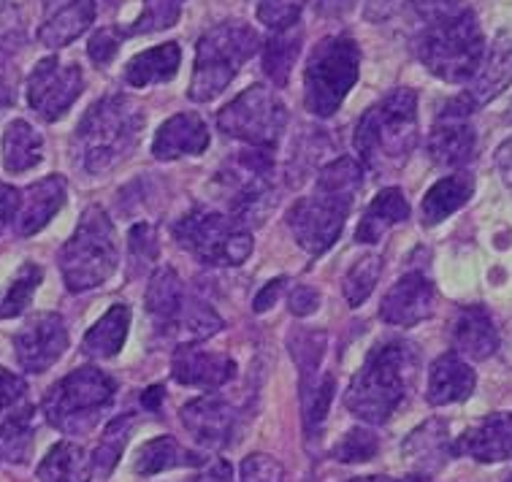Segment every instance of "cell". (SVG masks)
<instances>
[{
    "instance_id": "6da1fadb",
    "label": "cell",
    "mask_w": 512,
    "mask_h": 482,
    "mask_svg": "<svg viewBox=\"0 0 512 482\" xmlns=\"http://www.w3.org/2000/svg\"><path fill=\"white\" fill-rule=\"evenodd\" d=\"M423 19L415 52L420 63L442 82L461 84L475 76L485 55L483 30L466 0H415Z\"/></svg>"
},
{
    "instance_id": "7a4b0ae2",
    "label": "cell",
    "mask_w": 512,
    "mask_h": 482,
    "mask_svg": "<svg viewBox=\"0 0 512 482\" xmlns=\"http://www.w3.org/2000/svg\"><path fill=\"white\" fill-rule=\"evenodd\" d=\"M364 187V168L353 158H336L320 168L315 193L301 198L288 212V225L296 241L312 255H323L336 244L345 220Z\"/></svg>"
},
{
    "instance_id": "3957f363",
    "label": "cell",
    "mask_w": 512,
    "mask_h": 482,
    "mask_svg": "<svg viewBox=\"0 0 512 482\" xmlns=\"http://www.w3.org/2000/svg\"><path fill=\"white\" fill-rule=\"evenodd\" d=\"M418 347L391 339L374 347L345 393V407L364 423H385L418 380Z\"/></svg>"
},
{
    "instance_id": "277c9868",
    "label": "cell",
    "mask_w": 512,
    "mask_h": 482,
    "mask_svg": "<svg viewBox=\"0 0 512 482\" xmlns=\"http://www.w3.org/2000/svg\"><path fill=\"white\" fill-rule=\"evenodd\" d=\"M139 101L128 95H106L95 101L79 122L74 136L76 163L87 174H106L131 155L144 130Z\"/></svg>"
},
{
    "instance_id": "5b68a950",
    "label": "cell",
    "mask_w": 512,
    "mask_h": 482,
    "mask_svg": "<svg viewBox=\"0 0 512 482\" xmlns=\"http://www.w3.org/2000/svg\"><path fill=\"white\" fill-rule=\"evenodd\" d=\"M355 152L374 174L399 168L418 144V95L399 87L369 106L355 125Z\"/></svg>"
},
{
    "instance_id": "8992f818",
    "label": "cell",
    "mask_w": 512,
    "mask_h": 482,
    "mask_svg": "<svg viewBox=\"0 0 512 482\" xmlns=\"http://www.w3.org/2000/svg\"><path fill=\"white\" fill-rule=\"evenodd\" d=\"M120 263L117 233L101 206H90L76 225L74 236L60 250V271L71 293L103 285Z\"/></svg>"
},
{
    "instance_id": "52a82bcc",
    "label": "cell",
    "mask_w": 512,
    "mask_h": 482,
    "mask_svg": "<svg viewBox=\"0 0 512 482\" xmlns=\"http://www.w3.org/2000/svg\"><path fill=\"white\" fill-rule=\"evenodd\" d=\"M258 49H261V38L244 22H223L206 30L198 41L196 71L187 95L196 103L217 98Z\"/></svg>"
},
{
    "instance_id": "ba28073f",
    "label": "cell",
    "mask_w": 512,
    "mask_h": 482,
    "mask_svg": "<svg viewBox=\"0 0 512 482\" xmlns=\"http://www.w3.org/2000/svg\"><path fill=\"white\" fill-rule=\"evenodd\" d=\"M114 380L109 374L84 366L49 388L44 396V415L49 426L68 436L90 434L101 423L103 412L114 399Z\"/></svg>"
},
{
    "instance_id": "9c48e42d",
    "label": "cell",
    "mask_w": 512,
    "mask_h": 482,
    "mask_svg": "<svg viewBox=\"0 0 512 482\" xmlns=\"http://www.w3.org/2000/svg\"><path fill=\"white\" fill-rule=\"evenodd\" d=\"M361 74V49L350 36L323 38L307 60L304 103L320 120L339 112Z\"/></svg>"
},
{
    "instance_id": "30bf717a",
    "label": "cell",
    "mask_w": 512,
    "mask_h": 482,
    "mask_svg": "<svg viewBox=\"0 0 512 482\" xmlns=\"http://www.w3.org/2000/svg\"><path fill=\"white\" fill-rule=\"evenodd\" d=\"M174 236L182 250L206 266H239L252 252L250 231L231 214L196 209L174 225Z\"/></svg>"
},
{
    "instance_id": "8fae6325",
    "label": "cell",
    "mask_w": 512,
    "mask_h": 482,
    "mask_svg": "<svg viewBox=\"0 0 512 482\" xmlns=\"http://www.w3.org/2000/svg\"><path fill=\"white\" fill-rule=\"evenodd\" d=\"M288 125V109L266 84H252L217 114V128L225 136L250 147L274 149Z\"/></svg>"
},
{
    "instance_id": "7c38bea8",
    "label": "cell",
    "mask_w": 512,
    "mask_h": 482,
    "mask_svg": "<svg viewBox=\"0 0 512 482\" xmlns=\"http://www.w3.org/2000/svg\"><path fill=\"white\" fill-rule=\"evenodd\" d=\"M82 68L74 63H60L57 57H47L30 71L28 103L44 122L60 120L82 95Z\"/></svg>"
},
{
    "instance_id": "4fadbf2b",
    "label": "cell",
    "mask_w": 512,
    "mask_h": 482,
    "mask_svg": "<svg viewBox=\"0 0 512 482\" xmlns=\"http://www.w3.org/2000/svg\"><path fill=\"white\" fill-rule=\"evenodd\" d=\"M472 114H475V103L466 95L442 106L429 133V155L434 163L458 168L475 158L477 133L472 125Z\"/></svg>"
},
{
    "instance_id": "5bb4252c",
    "label": "cell",
    "mask_w": 512,
    "mask_h": 482,
    "mask_svg": "<svg viewBox=\"0 0 512 482\" xmlns=\"http://www.w3.org/2000/svg\"><path fill=\"white\" fill-rule=\"evenodd\" d=\"M68 347L66 320L57 312H41L30 317L25 328L14 336V355L17 363L30 374H44L49 366L60 361Z\"/></svg>"
},
{
    "instance_id": "9a60e30c",
    "label": "cell",
    "mask_w": 512,
    "mask_h": 482,
    "mask_svg": "<svg viewBox=\"0 0 512 482\" xmlns=\"http://www.w3.org/2000/svg\"><path fill=\"white\" fill-rule=\"evenodd\" d=\"M434 309V285L426 274L410 271L382 298L380 317L388 325L410 328L423 323Z\"/></svg>"
},
{
    "instance_id": "2e32d148",
    "label": "cell",
    "mask_w": 512,
    "mask_h": 482,
    "mask_svg": "<svg viewBox=\"0 0 512 482\" xmlns=\"http://www.w3.org/2000/svg\"><path fill=\"white\" fill-rule=\"evenodd\" d=\"M179 418L198 445L220 450L231 442L233 426H236V409L220 396H201V399L185 404Z\"/></svg>"
},
{
    "instance_id": "e0dca14e",
    "label": "cell",
    "mask_w": 512,
    "mask_h": 482,
    "mask_svg": "<svg viewBox=\"0 0 512 482\" xmlns=\"http://www.w3.org/2000/svg\"><path fill=\"white\" fill-rule=\"evenodd\" d=\"M233 374H236L233 358L225 353L198 350L196 344H179L171 358V377L179 385H190V388H220L233 380Z\"/></svg>"
},
{
    "instance_id": "ac0fdd59",
    "label": "cell",
    "mask_w": 512,
    "mask_h": 482,
    "mask_svg": "<svg viewBox=\"0 0 512 482\" xmlns=\"http://www.w3.org/2000/svg\"><path fill=\"white\" fill-rule=\"evenodd\" d=\"M44 19L38 41L47 49H63L93 25L95 0H41Z\"/></svg>"
},
{
    "instance_id": "d6986e66",
    "label": "cell",
    "mask_w": 512,
    "mask_h": 482,
    "mask_svg": "<svg viewBox=\"0 0 512 482\" xmlns=\"http://www.w3.org/2000/svg\"><path fill=\"white\" fill-rule=\"evenodd\" d=\"M453 453L469 455L480 464H499L512 458V412H496L464 431Z\"/></svg>"
},
{
    "instance_id": "ffe728a7",
    "label": "cell",
    "mask_w": 512,
    "mask_h": 482,
    "mask_svg": "<svg viewBox=\"0 0 512 482\" xmlns=\"http://www.w3.org/2000/svg\"><path fill=\"white\" fill-rule=\"evenodd\" d=\"M66 195V179L57 177V174L41 179L36 185H30L28 190H22L19 193L17 217H14L19 236H33L41 228H47L49 220L66 206Z\"/></svg>"
},
{
    "instance_id": "44dd1931",
    "label": "cell",
    "mask_w": 512,
    "mask_h": 482,
    "mask_svg": "<svg viewBox=\"0 0 512 482\" xmlns=\"http://www.w3.org/2000/svg\"><path fill=\"white\" fill-rule=\"evenodd\" d=\"M512 84V36L499 33L494 47L480 60L475 76L469 79L466 98L475 106H485L507 90Z\"/></svg>"
},
{
    "instance_id": "7402d4cb",
    "label": "cell",
    "mask_w": 512,
    "mask_h": 482,
    "mask_svg": "<svg viewBox=\"0 0 512 482\" xmlns=\"http://www.w3.org/2000/svg\"><path fill=\"white\" fill-rule=\"evenodd\" d=\"M209 147V130L193 112L177 114L163 122L152 141V155L158 160H177L185 155H201Z\"/></svg>"
},
{
    "instance_id": "603a6c76",
    "label": "cell",
    "mask_w": 512,
    "mask_h": 482,
    "mask_svg": "<svg viewBox=\"0 0 512 482\" xmlns=\"http://www.w3.org/2000/svg\"><path fill=\"white\" fill-rule=\"evenodd\" d=\"M475 385L477 377L472 366L458 353H445L431 363L429 393H426V399H429L431 407L458 404V401H466L472 396Z\"/></svg>"
},
{
    "instance_id": "cb8c5ba5",
    "label": "cell",
    "mask_w": 512,
    "mask_h": 482,
    "mask_svg": "<svg viewBox=\"0 0 512 482\" xmlns=\"http://www.w3.org/2000/svg\"><path fill=\"white\" fill-rule=\"evenodd\" d=\"M453 344L456 353L472 361H485L499 350V331L494 317L483 306H464L453 320Z\"/></svg>"
},
{
    "instance_id": "d4e9b609",
    "label": "cell",
    "mask_w": 512,
    "mask_h": 482,
    "mask_svg": "<svg viewBox=\"0 0 512 482\" xmlns=\"http://www.w3.org/2000/svg\"><path fill=\"white\" fill-rule=\"evenodd\" d=\"M453 455V445L447 436L445 420H429L418 431H412L410 439L404 442V458L410 461L418 474H434L447 464Z\"/></svg>"
},
{
    "instance_id": "484cf974",
    "label": "cell",
    "mask_w": 512,
    "mask_h": 482,
    "mask_svg": "<svg viewBox=\"0 0 512 482\" xmlns=\"http://www.w3.org/2000/svg\"><path fill=\"white\" fill-rule=\"evenodd\" d=\"M220 328H223V320L212 306L198 301L196 296H185L179 312L160 328V334L174 339L177 344H196L215 336Z\"/></svg>"
},
{
    "instance_id": "4316f807",
    "label": "cell",
    "mask_w": 512,
    "mask_h": 482,
    "mask_svg": "<svg viewBox=\"0 0 512 482\" xmlns=\"http://www.w3.org/2000/svg\"><path fill=\"white\" fill-rule=\"evenodd\" d=\"M407 217H410V204H407L404 193L399 187H388L374 198L364 212L361 223H358V231H355V241L358 244H377L382 239V233L391 231L393 225L404 223Z\"/></svg>"
},
{
    "instance_id": "83f0119b",
    "label": "cell",
    "mask_w": 512,
    "mask_h": 482,
    "mask_svg": "<svg viewBox=\"0 0 512 482\" xmlns=\"http://www.w3.org/2000/svg\"><path fill=\"white\" fill-rule=\"evenodd\" d=\"M44 160V139L30 122L14 120L3 133V168L9 174H25Z\"/></svg>"
},
{
    "instance_id": "f1b7e54d",
    "label": "cell",
    "mask_w": 512,
    "mask_h": 482,
    "mask_svg": "<svg viewBox=\"0 0 512 482\" xmlns=\"http://www.w3.org/2000/svg\"><path fill=\"white\" fill-rule=\"evenodd\" d=\"M182 63V52L179 44H160L147 52H139L131 63L125 65V82L131 87H147V84H158L174 79Z\"/></svg>"
},
{
    "instance_id": "f546056e",
    "label": "cell",
    "mask_w": 512,
    "mask_h": 482,
    "mask_svg": "<svg viewBox=\"0 0 512 482\" xmlns=\"http://www.w3.org/2000/svg\"><path fill=\"white\" fill-rule=\"evenodd\" d=\"M472 193H475V179L469 174H453V177L439 179L437 185L426 193L423 206H420L423 223L439 225L450 214H456L472 198Z\"/></svg>"
},
{
    "instance_id": "4dcf8cb0",
    "label": "cell",
    "mask_w": 512,
    "mask_h": 482,
    "mask_svg": "<svg viewBox=\"0 0 512 482\" xmlns=\"http://www.w3.org/2000/svg\"><path fill=\"white\" fill-rule=\"evenodd\" d=\"M128 325H131V306L114 304L112 309L87 331V336H84V355L101 358V361L114 358V355L122 350V344H125Z\"/></svg>"
},
{
    "instance_id": "1f68e13d",
    "label": "cell",
    "mask_w": 512,
    "mask_h": 482,
    "mask_svg": "<svg viewBox=\"0 0 512 482\" xmlns=\"http://www.w3.org/2000/svg\"><path fill=\"white\" fill-rule=\"evenodd\" d=\"M93 474V461L74 442H57L38 466L41 482H87Z\"/></svg>"
},
{
    "instance_id": "d6a6232c",
    "label": "cell",
    "mask_w": 512,
    "mask_h": 482,
    "mask_svg": "<svg viewBox=\"0 0 512 482\" xmlns=\"http://www.w3.org/2000/svg\"><path fill=\"white\" fill-rule=\"evenodd\" d=\"M204 458L198 453H190L185 447L179 445L174 436H158L147 445L141 447L139 455H136V464L133 469L144 477L149 474L166 472V469H179V466H201Z\"/></svg>"
},
{
    "instance_id": "836d02e7",
    "label": "cell",
    "mask_w": 512,
    "mask_h": 482,
    "mask_svg": "<svg viewBox=\"0 0 512 482\" xmlns=\"http://www.w3.org/2000/svg\"><path fill=\"white\" fill-rule=\"evenodd\" d=\"M185 288H182V279L174 269H160L155 271V277L149 279L147 296H144V304H147V312L152 315L158 331L163 325L177 315L179 306L185 301Z\"/></svg>"
},
{
    "instance_id": "e575fe53",
    "label": "cell",
    "mask_w": 512,
    "mask_h": 482,
    "mask_svg": "<svg viewBox=\"0 0 512 482\" xmlns=\"http://www.w3.org/2000/svg\"><path fill=\"white\" fill-rule=\"evenodd\" d=\"M33 453V407L25 404L14 415L0 420V458L25 464Z\"/></svg>"
},
{
    "instance_id": "d590c367",
    "label": "cell",
    "mask_w": 512,
    "mask_h": 482,
    "mask_svg": "<svg viewBox=\"0 0 512 482\" xmlns=\"http://www.w3.org/2000/svg\"><path fill=\"white\" fill-rule=\"evenodd\" d=\"M301 28L293 25L288 30H277V36L271 38L266 44V52H263V68H266V76L277 87H285L290 79V71L296 65V57L301 52Z\"/></svg>"
},
{
    "instance_id": "8d00e7d4",
    "label": "cell",
    "mask_w": 512,
    "mask_h": 482,
    "mask_svg": "<svg viewBox=\"0 0 512 482\" xmlns=\"http://www.w3.org/2000/svg\"><path fill=\"white\" fill-rule=\"evenodd\" d=\"M334 399V377H320L315 371L301 374V407H304V428L309 436H315L317 428H323L328 415V404Z\"/></svg>"
},
{
    "instance_id": "74e56055",
    "label": "cell",
    "mask_w": 512,
    "mask_h": 482,
    "mask_svg": "<svg viewBox=\"0 0 512 482\" xmlns=\"http://www.w3.org/2000/svg\"><path fill=\"white\" fill-rule=\"evenodd\" d=\"M133 426H136L133 415H122V418L112 420V423L106 426L101 445L95 447L93 458H90L95 474H101V477H109V474H112V469L122 458V450H125L128 439H131Z\"/></svg>"
},
{
    "instance_id": "f35d334b",
    "label": "cell",
    "mask_w": 512,
    "mask_h": 482,
    "mask_svg": "<svg viewBox=\"0 0 512 482\" xmlns=\"http://www.w3.org/2000/svg\"><path fill=\"white\" fill-rule=\"evenodd\" d=\"M41 279H44V269L36 266V263H25L17 271V277L11 279L9 288L3 290V296H0V320H11V317L22 315L33 301V293L41 285Z\"/></svg>"
},
{
    "instance_id": "ab89813d",
    "label": "cell",
    "mask_w": 512,
    "mask_h": 482,
    "mask_svg": "<svg viewBox=\"0 0 512 482\" xmlns=\"http://www.w3.org/2000/svg\"><path fill=\"white\" fill-rule=\"evenodd\" d=\"M185 0H144V9L128 28H122V38L144 36V33H158V30L174 28L179 14H182Z\"/></svg>"
},
{
    "instance_id": "60d3db41",
    "label": "cell",
    "mask_w": 512,
    "mask_h": 482,
    "mask_svg": "<svg viewBox=\"0 0 512 482\" xmlns=\"http://www.w3.org/2000/svg\"><path fill=\"white\" fill-rule=\"evenodd\" d=\"M382 274V258L380 255H366V258L355 260L353 269L347 271L345 277V298L347 304L353 306H361L366 298L372 296L374 285H377V279Z\"/></svg>"
},
{
    "instance_id": "b9f144b4",
    "label": "cell",
    "mask_w": 512,
    "mask_h": 482,
    "mask_svg": "<svg viewBox=\"0 0 512 482\" xmlns=\"http://www.w3.org/2000/svg\"><path fill=\"white\" fill-rule=\"evenodd\" d=\"M380 450V442L372 431L366 428H353L350 434L342 436V442L334 447V458L342 464H364L372 461L374 455Z\"/></svg>"
},
{
    "instance_id": "7bdbcfd3",
    "label": "cell",
    "mask_w": 512,
    "mask_h": 482,
    "mask_svg": "<svg viewBox=\"0 0 512 482\" xmlns=\"http://www.w3.org/2000/svg\"><path fill=\"white\" fill-rule=\"evenodd\" d=\"M290 353H293V361L298 363L301 374L307 371H315L323 361V350H326V334L320 331H298V334H290Z\"/></svg>"
},
{
    "instance_id": "ee69618b",
    "label": "cell",
    "mask_w": 512,
    "mask_h": 482,
    "mask_svg": "<svg viewBox=\"0 0 512 482\" xmlns=\"http://www.w3.org/2000/svg\"><path fill=\"white\" fill-rule=\"evenodd\" d=\"M301 9H304V0H261L258 19L269 30H288L298 25Z\"/></svg>"
},
{
    "instance_id": "f6af8a7d",
    "label": "cell",
    "mask_w": 512,
    "mask_h": 482,
    "mask_svg": "<svg viewBox=\"0 0 512 482\" xmlns=\"http://www.w3.org/2000/svg\"><path fill=\"white\" fill-rule=\"evenodd\" d=\"M128 252H131L133 269L139 271L149 266L152 260L158 258V231L147 223L133 225L131 233H128Z\"/></svg>"
},
{
    "instance_id": "bcb514c9",
    "label": "cell",
    "mask_w": 512,
    "mask_h": 482,
    "mask_svg": "<svg viewBox=\"0 0 512 482\" xmlns=\"http://www.w3.org/2000/svg\"><path fill=\"white\" fill-rule=\"evenodd\" d=\"M239 477H242V482H282L285 480V469L271 455L252 453L242 461Z\"/></svg>"
},
{
    "instance_id": "7dc6e473",
    "label": "cell",
    "mask_w": 512,
    "mask_h": 482,
    "mask_svg": "<svg viewBox=\"0 0 512 482\" xmlns=\"http://www.w3.org/2000/svg\"><path fill=\"white\" fill-rule=\"evenodd\" d=\"M28 382L9 369H0V418H9L17 409L25 407Z\"/></svg>"
},
{
    "instance_id": "c3c4849f",
    "label": "cell",
    "mask_w": 512,
    "mask_h": 482,
    "mask_svg": "<svg viewBox=\"0 0 512 482\" xmlns=\"http://www.w3.org/2000/svg\"><path fill=\"white\" fill-rule=\"evenodd\" d=\"M122 33L114 28H103L98 30L93 38H90V44H87V52L93 57V63L106 65L112 63L114 55H117V49H120Z\"/></svg>"
},
{
    "instance_id": "681fc988",
    "label": "cell",
    "mask_w": 512,
    "mask_h": 482,
    "mask_svg": "<svg viewBox=\"0 0 512 482\" xmlns=\"http://www.w3.org/2000/svg\"><path fill=\"white\" fill-rule=\"evenodd\" d=\"M288 306L296 317H309L320 306V293L315 288H309V285H296L290 290Z\"/></svg>"
},
{
    "instance_id": "f907efd6",
    "label": "cell",
    "mask_w": 512,
    "mask_h": 482,
    "mask_svg": "<svg viewBox=\"0 0 512 482\" xmlns=\"http://www.w3.org/2000/svg\"><path fill=\"white\" fill-rule=\"evenodd\" d=\"M407 0H366L364 17L369 22H382V19H391L396 11L404 6Z\"/></svg>"
},
{
    "instance_id": "816d5d0a",
    "label": "cell",
    "mask_w": 512,
    "mask_h": 482,
    "mask_svg": "<svg viewBox=\"0 0 512 482\" xmlns=\"http://www.w3.org/2000/svg\"><path fill=\"white\" fill-rule=\"evenodd\" d=\"M19 209V193L11 185H0V231L14 223Z\"/></svg>"
},
{
    "instance_id": "f5cc1de1",
    "label": "cell",
    "mask_w": 512,
    "mask_h": 482,
    "mask_svg": "<svg viewBox=\"0 0 512 482\" xmlns=\"http://www.w3.org/2000/svg\"><path fill=\"white\" fill-rule=\"evenodd\" d=\"M285 285H288V279L280 277V279H271L269 285L255 296V304H252V309L255 312H266V309H271V306L277 304V298L282 296V290H285Z\"/></svg>"
},
{
    "instance_id": "db71d44e",
    "label": "cell",
    "mask_w": 512,
    "mask_h": 482,
    "mask_svg": "<svg viewBox=\"0 0 512 482\" xmlns=\"http://www.w3.org/2000/svg\"><path fill=\"white\" fill-rule=\"evenodd\" d=\"M496 168H499L504 182L512 187V139L507 144H502L499 152H496Z\"/></svg>"
},
{
    "instance_id": "11a10c76",
    "label": "cell",
    "mask_w": 512,
    "mask_h": 482,
    "mask_svg": "<svg viewBox=\"0 0 512 482\" xmlns=\"http://www.w3.org/2000/svg\"><path fill=\"white\" fill-rule=\"evenodd\" d=\"M160 401H163V388H160V385L144 390V396H141V404L147 409H152V412H158Z\"/></svg>"
},
{
    "instance_id": "9f6ffc18",
    "label": "cell",
    "mask_w": 512,
    "mask_h": 482,
    "mask_svg": "<svg viewBox=\"0 0 512 482\" xmlns=\"http://www.w3.org/2000/svg\"><path fill=\"white\" fill-rule=\"evenodd\" d=\"M353 0H317V11L323 14H339V11H347Z\"/></svg>"
},
{
    "instance_id": "6f0895ef",
    "label": "cell",
    "mask_w": 512,
    "mask_h": 482,
    "mask_svg": "<svg viewBox=\"0 0 512 482\" xmlns=\"http://www.w3.org/2000/svg\"><path fill=\"white\" fill-rule=\"evenodd\" d=\"M350 482H399V480H391V477H355Z\"/></svg>"
},
{
    "instance_id": "680465c9",
    "label": "cell",
    "mask_w": 512,
    "mask_h": 482,
    "mask_svg": "<svg viewBox=\"0 0 512 482\" xmlns=\"http://www.w3.org/2000/svg\"><path fill=\"white\" fill-rule=\"evenodd\" d=\"M407 482H423V480H420V477H412V480H407Z\"/></svg>"
},
{
    "instance_id": "91938a15",
    "label": "cell",
    "mask_w": 512,
    "mask_h": 482,
    "mask_svg": "<svg viewBox=\"0 0 512 482\" xmlns=\"http://www.w3.org/2000/svg\"><path fill=\"white\" fill-rule=\"evenodd\" d=\"M507 482H512V477H510V480H507Z\"/></svg>"
}]
</instances>
